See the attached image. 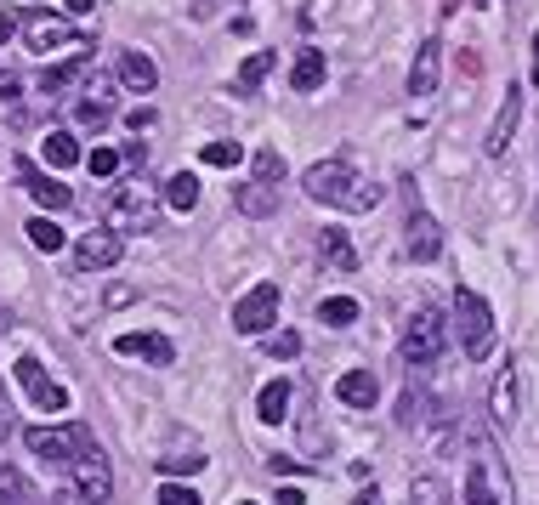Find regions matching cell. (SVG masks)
Returning <instances> with one entry per match:
<instances>
[{
  "label": "cell",
  "instance_id": "cell-30",
  "mask_svg": "<svg viewBox=\"0 0 539 505\" xmlns=\"http://www.w3.org/2000/svg\"><path fill=\"white\" fill-rule=\"evenodd\" d=\"M199 159H205V165H216V171H233V165L244 159V142H205V148H199Z\"/></svg>",
  "mask_w": 539,
  "mask_h": 505
},
{
  "label": "cell",
  "instance_id": "cell-25",
  "mask_svg": "<svg viewBox=\"0 0 539 505\" xmlns=\"http://www.w3.org/2000/svg\"><path fill=\"white\" fill-rule=\"evenodd\" d=\"M23 233H29V244H35V250H46V256H57V250L69 244V233H63V227H57L52 216H35V222L23 227Z\"/></svg>",
  "mask_w": 539,
  "mask_h": 505
},
{
  "label": "cell",
  "instance_id": "cell-26",
  "mask_svg": "<svg viewBox=\"0 0 539 505\" xmlns=\"http://www.w3.org/2000/svg\"><path fill=\"white\" fill-rule=\"evenodd\" d=\"M165 205H171V210H193V205H199V176L176 171L171 182H165Z\"/></svg>",
  "mask_w": 539,
  "mask_h": 505
},
{
  "label": "cell",
  "instance_id": "cell-32",
  "mask_svg": "<svg viewBox=\"0 0 539 505\" xmlns=\"http://www.w3.org/2000/svg\"><path fill=\"white\" fill-rule=\"evenodd\" d=\"M261 347H267V358H284V364H290V358L301 352V335L296 330H267L261 335Z\"/></svg>",
  "mask_w": 539,
  "mask_h": 505
},
{
  "label": "cell",
  "instance_id": "cell-7",
  "mask_svg": "<svg viewBox=\"0 0 539 505\" xmlns=\"http://www.w3.org/2000/svg\"><path fill=\"white\" fill-rule=\"evenodd\" d=\"M23 40H29V52H86V40L74 35L63 18H52V12H29L23 18Z\"/></svg>",
  "mask_w": 539,
  "mask_h": 505
},
{
  "label": "cell",
  "instance_id": "cell-10",
  "mask_svg": "<svg viewBox=\"0 0 539 505\" xmlns=\"http://www.w3.org/2000/svg\"><path fill=\"white\" fill-rule=\"evenodd\" d=\"M403 244H409V256H415V262H437V256H443V227H437L420 205H409V227H403Z\"/></svg>",
  "mask_w": 539,
  "mask_h": 505
},
{
  "label": "cell",
  "instance_id": "cell-36",
  "mask_svg": "<svg viewBox=\"0 0 539 505\" xmlns=\"http://www.w3.org/2000/svg\"><path fill=\"white\" fill-rule=\"evenodd\" d=\"M86 165H91V176H114L120 171V154H114V148H91Z\"/></svg>",
  "mask_w": 539,
  "mask_h": 505
},
{
  "label": "cell",
  "instance_id": "cell-41",
  "mask_svg": "<svg viewBox=\"0 0 539 505\" xmlns=\"http://www.w3.org/2000/svg\"><path fill=\"white\" fill-rule=\"evenodd\" d=\"M52 505H91V500L80 494V488H57V494H52Z\"/></svg>",
  "mask_w": 539,
  "mask_h": 505
},
{
  "label": "cell",
  "instance_id": "cell-43",
  "mask_svg": "<svg viewBox=\"0 0 539 505\" xmlns=\"http://www.w3.org/2000/svg\"><path fill=\"white\" fill-rule=\"evenodd\" d=\"M18 86H23L18 74H0V103H6V97H18Z\"/></svg>",
  "mask_w": 539,
  "mask_h": 505
},
{
  "label": "cell",
  "instance_id": "cell-11",
  "mask_svg": "<svg viewBox=\"0 0 539 505\" xmlns=\"http://www.w3.org/2000/svg\"><path fill=\"white\" fill-rule=\"evenodd\" d=\"M517 409H522V381H517V369L505 364L500 375H494V392H488V415H494V426H517Z\"/></svg>",
  "mask_w": 539,
  "mask_h": 505
},
{
  "label": "cell",
  "instance_id": "cell-21",
  "mask_svg": "<svg viewBox=\"0 0 539 505\" xmlns=\"http://www.w3.org/2000/svg\"><path fill=\"white\" fill-rule=\"evenodd\" d=\"M74 114H80L86 125H103L108 114H114V86H108V80H91V86H86V97L74 103Z\"/></svg>",
  "mask_w": 539,
  "mask_h": 505
},
{
  "label": "cell",
  "instance_id": "cell-1",
  "mask_svg": "<svg viewBox=\"0 0 539 505\" xmlns=\"http://www.w3.org/2000/svg\"><path fill=\"white\" fill-rule=\"evenodd\" d=\"M301 188H307V199H318V205H335V210H352V216L381 205V188H375V182H364V176L347 165V159H318V165H307V171H301Z\"/></svg>",
  "mask_w": 539,
  "mask_h": 505
},
{
  "label": "cell",
  "instance_id": "cell-42",
  "mask_svg": "<svg viewBox=\"0 0 539 505\" xmlns=\"http://www.w3.org/2000/svg\"><path fill=\"white\" fill-rule=\"evenodd\" d=\"M267 466H273V477H279V471H307V466H301V460H290V454H273Z\"/></svg>",
  "mask_w": 539,
  "mask_h": 505
},
{
  "label": "cell",
  "instance_id": "cell-4",
  "mask_svg": "<svg viewBox=\"0 0 539 505\" xmlns=\"http://www.w3.org/2000/svg\"><path fill=\"white\" fill-rule=\"evenodd\" d=\"M443 347H449V324H443V313L437 307H420L415 318H409V330H403V364L409 369H426L443 358Z\"/></svg>",
  "mask_w": 539,
  "mask_h": 505
},
{
  "label": "cell",
  "instance_id": "cell-33",
  "mask_svg": "<svg viewBox=\"0 0 539 505\" xmlns=\"http://www.w3.org/2000/svg\"><path fill=\"white\" fill-rule=\"evenodd\" d=\"M409 500L415 505H449V488H443V477H415Z\"/></svg>",
  "mask_w": 539,
  "mask_h": 505
},
{
  "label": "cell",
  "instance_id": "cell-6",
  "mask_svg": "<svg viewBox=\"0 0 539 505\" xmlns=\"http://www.w3.org/2000/svg\"><path fill=\"white\" fill-rule=\"evenodd\" d=\"M69 477H74V488H80L91 505H103L108 494H114V466H108V454L97 449V443H86V449L69 460Z\"/></svg>",
  "mask_w": 539,
  "mask_h": 505
},
{
  "label": "cell",
  "instance_id": "cell-28",
  "mask_svg": "<svg viewBox=\"0 0 539 505\" xmlns=\"http://www.w3.org/2000/svg\"><path fill=\"white\" fill-rule=\"evenodd\" d=\"M273 63H279L273 52H250V57H244V69H239V91H256L261 80L273 74Z\"/></svg>",
  "mask_w": 539,
  "mask_h": 505
},
{
  "label": "cell",
  "instance_id": "cell-3",
  "mask_svg": "<svg viewBox=\"0 0 539 505\" xmlns=\"http://www.w3.org/2000/svg\"><path fill=\"white\" fill-rule=\"evenodd\" d=\"M454 324H460V347L466 358H494V313L477 290H454Z\"/></svg>",
  "mask_w": 539,
  "mask_h": 505
},
{
  "label": "cell",
  "instance_id": "cell-12",
  "mask_svg": "<svg viewBox=\"0 0 539 505\" xmlns=\"http://www.w3.org/2000/svg\"><path fill=\"white\" fill-rule=\"evenodd\" d=\"M18 381L29 386V398H35L46 415H63V409H69V392L57 381H46V369H40L35 358H18Z\"/></svg>",
  "mask_w": 539,
  "mask_h": 505
},
{
  "label": "cell",
  "instance_id": "cell-17",
  "mask_svg": "<svg viewBox=\"0 0 539 505\" xmlns=\"http://www.w3.org/2000/svg\"><path fill=\"white\" fill-rule=\"evenodd\" d=\"M86 74H91V57H86V52H74L69 63H57V69H46V74H40V91H46V97H63V91H69V86H80Z\"/></svg>",
  "mask_w": 539,
  "mask_h": 505
},
{
  "label": "cell",
  "instance_id": "cell-35",
  "mask_svg": "<svg viewBox=\"0 0 539 505\" xmlns=\"http://www.w3.org/2000/svg\"><path fill=\"white\" fill-rule=\"evenodd\" d=\"M29 500V488H23V477L12 466H0V505H23Z\"/></svg>",
  "mask_w": 539,
  "mask_h": 505
},
{
  "label": "cell",
  "instance_id": "cell-39",
  "mask_svg": "<svg viewBox=\"0 0 539 505\" xmlns=\"http://www.w3.org/2000/svg\"><path fill=\"white\" fill-rule=\"evenodd\" d=\"M466 505H500V500H494V494H488L483 471H471V477H466Z\"/></svg>",
  "mask_w": 539,
  "mask_h": 505
},
{
  "label": "cell",
  "instance_id": "cell-49",
  "mask_svg": "<svg viewBox=\"0 0 539 505\" xmlns=\"http://www.w3.org/2000/svg\"><path fill=\"white\" fill-rule=\"evenodd\" d=\"M534 86H539V35H534Z\"/></svg>",
  "mask_w": 539,
  "mask_h": 505
},
{
  "label": "cell",
  "instance_id": "cell-29",
  "mask_svg": "<svg viewBox=\"0 0 539 505\" xmlns=\"http://www.w3.org/2000/svg\"><path fill=\"white\" fill-rule=\"evenodd\" d=\"M250 182L279 188V182H284V154H279V148H261V154H256V176H250Z\"/></svg>",
  "mask_w": 539,
  "mask_h": 505
},
{
  "label": "cell",
  "instance_id": "cell-9",
  "mask_svg": "<svg viewBox=\"0 0 539 505\" xmlns=\"http://www.w3.org/2000/svg\"><path fill=\"white\" fill-rule=\"evenodd\" d=\"M120 262V233H80V239H74V267H80V273H103V267H114Z\"/></svg>",
  "mask_w": 539,
  "mask_h": 505
},
{
  "label": "cell",
  "instance_id": "cell-2",
  "mask_svg": "<svg viewBox=\"0 0 539 505\" xmlns=\"http://www.w3.org/2000/svg\"><path fill=\"white\" fill-rule=\"evenodd\" d=\"M103 227H108V233H154V227H159L154 188H142V182H120V188L108 193V205H103Z\"/></svg>",
  "mask_w": 539,
  "mask_h": 505
},
{
  "label": "cell",
  "instance_id": "cell-5",
  "mask_svg": "<svg viewBox=\"0 0 539 505\" xmlns=\"http://www.w3.org/2000/svg\"><path fill=\"white\" fill-rule=\"evenodd\" d=\"M279 324V284H256L233 301V330L239 335H267Z\"/></svg>",
  "mask_w": 539,
  "mask_h": 505
},
{
  "label": "cell",
  "instance_id": "cell-22",
  "mask_svg": "<svg viewBox=\"0 0 539 505\" xmlns=\"http://www.w3.org/2000/svg\"><path fill=\"white\" fill-rule=\"evenodd\" d=\"M40 154H46V165L52 171H69V165H80V142H74V131H46V142H40Z\"/></svg>",
  "mask_w": 539,
  "mask_h": 505
},
{
  "label": "cell",
  "instance_id": "cell-16",
  "mask_svg": "<svg viewBox=\"0 0 539 505\" xmlns=\"http://www.w3.org/2000/svg\"><path fill=\"white\" fill-rule=\"evenodd\" d=\"M335 398H341V403H352V409H369V403L381 398V381H375L369 369H347V375L335 381Z\"/></svg>",
  "mask_w": 539,
  "mask_h": 505
},
{
  "label": "cell",
  "instance_id": "cell-37",
  "mask_svg": "<svg viewBox=\"0 0 539 505\" xmlns=\"http://www.w3.org/2000/svg\"><path fill=\"white\" fill-rule=\"evenodd\" d=\"M398 420H403V426H420V420H426V398H420V392H403Z\"/></svg>",
  "mask_w": 539,
  "mask_h": 505
},
{
  "label": "cell",
  "instance_id": "cell-44",
  "mask_svg": "<svg viewBox=\"0 0 539 505\" xmlns=\"http://www.w3.org/2000/svg\"><path fill=\"white\" fill-rule=\"evenodd\" d=\"M12 29H18V18H12V12H0V46L12 40Z\"/></svg>",
  "mask_w": 539,
  "mask_h": 505
},
{
  "label": "cell",
  "instance_id": "cell-47",
  "mask_svg": "<svg viewBox=\"0 0 539 505\" xmlns=\"http://www.w3.org/2000/svg\"><path fill=\"white\" fill-rule=\"evenodd\" d=\"M352 505H381V494H375V488H369V494H358V500Z\"/></svg>",
  "mask_w": 539,
  "mask_h": 505
},
{
  "label": "cell",
  "instance_id": "cell-20",
  "mask_svg": "<svg viewBox=\"0 0 539 505\" xmlns=\"http://www.w3.org/2000/svg\"><path fill=\"white\" fill-rule=\"evenodd\" d=\"M318 256H324L335 273H352V267H358V250H352V239L341 227H324V233H318Z\"/></svg>",
  "mask_w": 539,
  "mask_h": 505
},
{
  "label": "cell",
  "instance_id": "cell-13",
  "mask_svg": "<svg viewBox=\"0 0 539 505\" xmlns=\"http://www.w3.org/2000/svg\"><path fill=\"white\" fill-rule=\"evenodd\" d=\"M29 454H35V460H46V466H63L69 471V460L80 449H74V432H52V426H29Z\"/></svg>",
  "mask_w": 539,
  "mask_h": 505
},
{
  "label": "cell",
  "instance_id": "cell-48",
  "mask_svg": "<svg viewBox=\"0 0 539 505\" xmlns=\"http://www.w3.org/2000/svg\"><path fill=\"white\" fill-rule=\"evenodd\" d=\"M6 432H12V415H6V409H0V443H6Z\"/></svg>",
  "mask_w": 539,
  "mask_h": 505
},
{
  "label": "cell",
  "instance_id": "cell-46",
  "mask_svg": "<svg viewBox=\"0 0 539 505\" xmlns=\"http://www.w3.org/2000/svg\"><path fill=\"white\" fill-rule=\"evenodd\" d=\"M69 12H97V0H69Z\"/></svg>",
  "mask_w": 539,
  "mask_h": 505
},
{
  "label": "cell",
  "instance_id": "cell-40",
  "mask_svg": "<svg viewBox=\"0 0 539 505\" xmlns=\"http://www.w3.org/2000/svg\"><path fill=\"white\" fill-rule=\"evenodd\" d=\"M125 125H131V131H148V125H154V108H148V103L131 108V114H125Z\"/></svg>",
  "mask_w": 539,
  "mask_h": 505
},
{
  "label": "cell",
  "instance_id": "cell-18",
  "mask_svg": "<svg viewBox=\"0 0 539 505\" xmlns=\"http://www.w3.org/2000/svg\"><path fill=\"white\" fill-rule=\"evenodd\" d=\"M23 188L35 193L40 210H69V205H74V193L63 188L57 176H40V171H29V165H23Z\"/></svg>",
  "mask_w": 539,
  "mask_h": 505
},
{
  "label": "cell",
  "instance_id": "cell-38",
  "mask_svg": "<svg viewBox=\"0 0 539 505\" xmlns=\"http://www.w3.org/2000/svg\"><path fill=\"white\" fill-rule=\"evenodd\" d=\"M159 505H205V500H199L188 483H165L159 488Z\"/></svg>",
  "mask_w": 539,
  "mask_h": 505
},
{
  "label": "cell",
  "instance_id": "cell-8",
  "mask_svg": "<svg viewBox=\"0 0 539 505\" xmlns=\"http://www.w3.org/2000/svg\"><path fill=\"white\" fill-rule=\"evenodd\" d=\"M517 120H522V86H505V103L494 108V125H488L483 137V154L500 159L505 148H511V137H517Z\"/></svg>",
  "mask_w": 539,
  "mask_h": 505
},
{
  "label": "cell",
  "instance_id": "cell-34",
  "mask_svg": "<svg viewBox=\"0 0 539 505\" xmlns=\"http://www.w3.org/2000/svg\"><path fill=\"white\" fill-rule=\"evenodd\" d=\"M159 471H165V477H182V471H205V454L193 449V454H165V460H159Z\"/></svg>",
  "mask_w": 539,
  "mask_h": 505
},
{
  "label": "cell",
  "instance_id": "cell-15",
  "mask_svg": "<svg viewBox=\"0 0 539 505\" xmlns=\"http://www.w3.org/2000/svg\"><path fill=\"white\" fill-rule=\"evenodd\" d=\"M120 86L137 91V97H148V91L159 86V63H154L148 52H125V57H120Z\"/></svg>",
  "mask_w": 539,
  "mask_h": 505
},
{
  "label": "cell",
  "instance_id": "cell-19",
  "mask_svg": "<svg viewBox=\"0 0 539 505\" xmlns=\"http://www.w3.org/2000/svg\"><path fill=\"white\" fill-rule=\"evenodd\" d=\"M114 352L120 358H148V364H171V341L165 335H120Z\"/></svg>",
  "mask_w": 539,
  "mask_h": 505
},
{
  "label": "cell",
  "instance_id": "cell-23",
  "mask_svg": "<svg viewBox=\"0 0 539 505\" xmlns=\"http://www.w3.org/2000/svg\"><path fill=\"white\" fill-rule=\"evenodd\" d=\"M233 205H239L244 216H273V210H279V188H261V182H239V188H233Z\"/></svg>",
  "mask_w": 539,
  "mask_h": 505
},
{
  "label": "cell",
  "instance_id": "cell-24",
  "mask_svg": "<svg viewBox=\"0 0 539 505\" xmlns=\"http://www.w3.org/2000/svg\"><path fill=\"white\" fill-rule=\"evenodd\" d=\"M256 409H261L267 426H279L284 409H290V381H267V386H261V398H256Z\"/></svg>",
  "mask_w": 539,
  "mask_h": 505
},
{
  "label": "cell",
  "instance_id": "cell-45",
  "mask_svg": "<svg viewBox=\"0 0 539 505\" xmlns=\"http://www.w3.org/2000/svg\"><path fill=\"white\" fill-rule=\"evenodd\" d=\"M279 505H307V500H301V488H279Z\"/></svg>",
  "mask_w": 539,
  "mask_h": 505
},
{
  "label": "cell",
  "instance_id": "cell-50",
  "mask_svg": "<svg viewBox=\"0 0 539 505\" xmlns=\"http://www.w3.org/2000/svg\"><path fill=\"white\" fill-rule=\"evenodd\" d=\"M0 324H6V313H0Z\"/></svg>",
  "mask_w": 539,
  "mask_h": 505
},
{
  "label": "cell",
  "instance_id": "cell-27",
  "mask_svg": "<svg viewBox=\"0 0 539 505\" xmlns=\"http://www.w3.org/2000/svg\"><path fill=\"white\" fill-rule=\"evenodd\" d=\"M290 86H296V91H318V86H324V52H301L296 69H290Z\"/></svg>",
  "mask_w": 539,
  "mask_h": 505
},
{
  "label": "cell",
  "instance_id": "cell-31",
  "mask_svg": "<svg viewBox=\"0 0 539 505\" xmlns=\"http://www.w3.org/2000/svg\"><path fill=\"white\" fill-rule=\"evenodd\" d=\"M318 318H324L330 330H341V324H352V318H358V301H352V296H330V301H318Z\"/></svg>",
  "mask_w": 539,
  "mask_h": 505
},
{
  "label": "cell",
  "instance_id": "cell-14",
  "mask_svg": "<svg viewBox=\"0 0 539 505\" xmlns=\"http://www.w3.org/2000/svg\"><path fill=\"white\" fill-rule=\"evenodd\" d=\"M437 74H443V46H437V40H420L415 63H409V97H432Z\"/></svg>",
  "mask_w": 539,
  "mask_h": 505
}]
</instances>
